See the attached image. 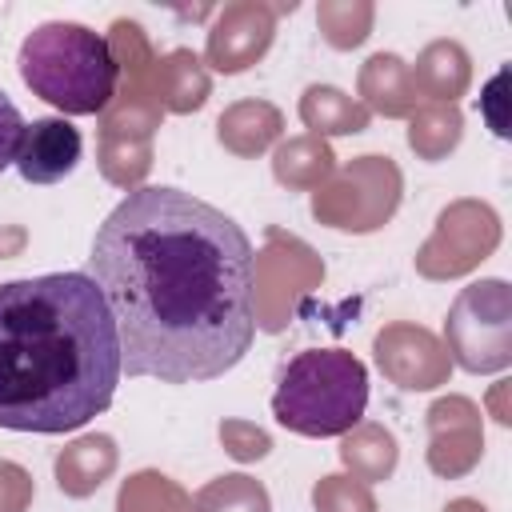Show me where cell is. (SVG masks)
Returning <instances> with one entry per match:
<instances>
[{
    "label": "cell",
    "instance_id": "7a4b0ae2",
    "mask_svg": "<svg viewBox=\"0 0 512 512\" xmlns=\"http://www.w3.org/2000/svg\"><path fill=\"white\" fill-rule=\"evenodd\" d=\"M120 336L88 272L0 284V428L76 432L120 384Z\"/></svg>",
    "mask_w": 512,
    "mask_h": 512
},
{
    "label": "cell",
    "instance_id": "3957f363",
    "mask_svg": "<svg viewBox=\"0 0 512 512\" xmlns=\"http://www.w3.org/2000/svg\"><path fill=\"white\" fill-rule=\"evenodd\" d=\"M16 64L32 96L48 100L64 116H96L116 96L120 68L108 40L72 20H48L32 28L20 44Z\"/></svg>",
    "mask_w": 512,
    "mask_h": 512
},
{
    "label": "cell",
    "instance_id": "6da1fadb",
    "mask_svg": "<svg viewBox=\"0 0 512 512\" xmlns=\"http://www.w3.org/2000/svg\"><path fill=\"white\" fill-rule=\"evenodd\" d=\"M84 272L96 280L120 372L204 384L232 372L256 340V248L216 204L144 184L96 228Z\"/></svg>",
    "mask_w": 512,
    "mask_h": 512
},
{
    "label": "cell",
    "instance_id": "8992f818",
    "mask_svg": "<svg viewBox=\"0 0 512 512\" xmlns=\"http://www.w3.org/2000/svg\"><path fill=\"white\" fill-rule=\"evenodd\" d=\"M24 128H28V120L20 116V108H16V104L8 100V92L0 88V172L16 164V148H20V140H24Z\"/></svg>",
    "mask_w": 512,
    "mask_h": 512
},
{
    "label": "cell",
    "instance_id": "5b68a950",
    "mask_svg": "<svg viewBox=\"0 0 512 512\" xmlns=\"http://www.w3.org/2000/svg\"><path fill=\"white\" fill-rule=\"evenodd\" d=\"M80 152H84L80 128H72L64 116H40L24 128L12 168L28 184H60L80 164Z\"/></svg>",
    "mask_w": 512,
    "mask_h": 512
},
{
    "label": "cell",
    "instance_id": "277c9868",
    "mask_svg": "<svg viewBox=\"0 0 512 512\" xmlns=\"http://www.w3.org/2000/svg\"><path fill=\"white\" fill-rule=\"evenodd\" d=\"M368 408V368L344 348L292 356L272 392V416L300 436H344Z\"/></svg>",
    "mask_w": 512,
    "mask_h": 512
}]
</instances>
